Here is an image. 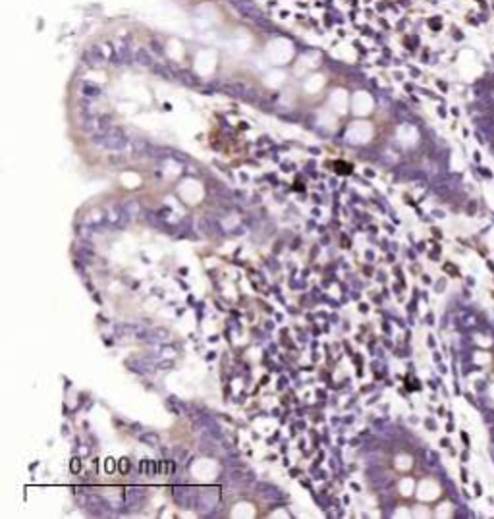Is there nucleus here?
Returning a JSON list of instances; mask_svg holds the SVG:
<instances>
[{"label":"nucleus","mask_w":494,"mask_h":519,"mask_svg":"<svg viewBox=\"0 0 494 519\" xmlns=\"http://www.w3.org/2000/svg\"><path fill=\"white\" fill-rule=\"evenodd\" d=\"M199 502H197V508L199 510H212L214 506H216V500H218V496L216 494H211V492H203V494H199V498H197Z\"/></svg>","instance_id":"f8f14e48"},{"label":"nucleus","mask_w":494,"mask_h":519,"mask_svg":"<svg viewBox=\"0 0 494 519\" xmlns=\"http://www.w3.org/2000/svg\"><path fill=\"white\" fill-rule=\"evenodd\" d=\"M108 160H110L112 164H120V162H124L126 158H124V157H110V158H108Z\"/></svg>","instance_id":"412c9836"},{"label":"nucleus","mask_w":494,"mask_h":519,"mask_svg":"<svg viewBox=\"0 0 494 519\" xmlns=\"http://www.w3.org/2000/svg\"><path fill=\"white\" fill-rule=\"evenodd\" d=\"M130 469V461L128 459H122L120 461V471H128Z\"/></svg>","instance_id":"aec40b11"},{"label":"nucleus","mask_w":494,"mask_h":519,"mask_svg":"<svg viewBox=\"0 0 494 519\" xmlns=\"http://www.w3.org/2000/svg\"><path fill=\"white\" fill-rule=\"evenodd\" d=\"M124 208L130 212V216H132V218H145L143 214H147V212L141 208V205L137 203V201H134V199L126 201V203H124Z\"/></svg>","instance_id":"4468645a"},{"label":"nucleus","mask_w":494,"mask_h":519,"mask_svg":"<svg viewBox=\"0 0 494 519\" xmlns=\"http://www.w3.org/2000/svg\"><path fill=\"white\" fill-rule=\"evenodd\" d=\"M255 490H257L259 496L265 498V500H280V498L286 496L282 490H278L276 486H272L269 483H257V484H255Z\"/></svg>","instance_id":"0eeeda50"},{"label":"nucleus","mask_w":494,"mask_h":519,"mask_svg":"<svg viewBox=\"0 0 494 519\" xmlns=\"http://www.w3.org/2000/svg\"><path fill=\"white\" fill-rule=\"evenodd\" d=\"M172 455L176 457V459H185L187 457V450H183V448H174V451H172Z\"/></svg>","instance_id":"a211bd4d"},{"label":"nucleus","mask_w":494,"mask_h":519,"mask_svg":"<svg viewBox=\"0 0 494 519\" xmlns=\"http://www.w3.org/2000/svg\"><path fill=\"white\" fill-rule=\"evenodd\" d=\"M126 365H128V369H130L132 373H137V375H149V373L155 371L153 363L147 361L145 357H132V359L126 361Z\"/></svg>","instance_id":"423d86ee"},{"label":"nucleus","mask_w":494,"mask_h":519,"mask_svg":"<svg viewBox=\"0 0 494 519\" xmlns=\"http://www.w3.org/2000/svg\"><path fill=\"white\" fill-rule=\"evenodd\" d=\"M151 48H153L157 54H164V48H162V45L158 43L157 39H151Z\"/></svg>","instance_id":"6ab92c4d"},{"label":"nucleus","mask_w":494,"mask_h":519,"mask_svg":"<svg viewBox=\"0 0 494 519\" xmlns=\"http://www.w3.org/2000/svg\"><path fill=\"white\" fill-rule=\"evenodd\" d=\"M174 496H176V502L180 504L181 508H195L197 506V502H195V494H189V488H181V486H178V488H174Z\"/></svg>","instance_id":"1a4fd4ad"},{"label":"nucleus","mask_w":494,"mask_h":519,"mask_svg":"<svg viewBox=\"0 0 494 519\" xmlns=\"http://www.w3.org/2000/svg\"><path fill=\"white\" fill-rule=\"evenodd\" d=\"M77 259L83 261L85 265H91L95 261V253L93 249H87V247H77Z\"/></svg>","instance_id":"dca6fc26"},{"label":"nucleus","mask_w":494,"mask_h":519,"mask_svg":"<svg viewBox=\"0 0 494 519\" xmlns=\"http://www.w3.org/2000/svg\"><path fill=\"white\" fill-rule=\"evenodd\" d=\"M91 143L95 147H101V149H106V151H124L130 145L124 130L118 128V126H110L106 132L91 134Z\"/></svg>","instance_id":"f257e3e1"},{"label":"nucleus","mask_w":494,"mask_h":519,"mask_svg":"<svg viewBox=\"0 0 494 519\" xmlns=\"http://www.w3.org/2000/svg\"><path fill=\"white\" fill-rule=\"evenodd\" d=\"M226 477H228V481H232V483H244V484L255 481V475L251 473V471H247L246 467H242V465H234V467H230L228 473H226Z\"/></svg>","instance_id":"39448f33"},{"label":"nucleus","mask_w":494,"mask_h":519,"mask_svg":"<svg viewBox=\"0 0 494 519\" xmlns=\"http://www.w3.org/2000/svg\"><path fill=\"white\" fill-rule=\"evenodd\" d=\"M139 438H141L143 442L151 444V446H157V444H158V434H155V432H143Z\"/></svg>","instance_id":"f3484780"},{"label":"nucleus","mask_w":494,"mask_h":519,"mask_svg":"<svg viewBox=\"0 0 494 519\" xmlns=\"http://www.w3.org/2000/svg\"><path fill=\"white\" fill-rule=\"evenodd\" d=\"M126 492H128V494H126V500H128L130 506H137L139 500H145V498H147V490L141 488V486H130Z\"/></svg>","instance_id":"9b49d317"},{"label":"nucleus","mask_w":494,"mask_h":519,"mask_svg":"<svg viewBox=\"0 0 494 519\" xmlns=\"http://www.w3.org/2000/svg\"><path fill=\"white\" fill-rule=\"evenodd\" d=\"M83 60L87 62V64H91V66H101V64H105V52H103V48L99 45H91L87 50H85V54H83Z\"/></svg>","instance_id":"6e6552de"},{"label":"nucleus","mask_w":494,"mask_h":519,"mask_svg":"<svg viewBox=\"0 0 494 519\" xmlns=\"http://www.w3.org/2000/svg\"><path fill=\"white\" fill-rule=\"evenodd\" d=\"M81 93H83V97H87V99H99V97L103 95V89H101L99 85H93V83H83Z\"/></svg>","instance_id":"2eb2a0df"},{"label":"nucleus","mask_w":494,"mask_h":519,"mask_svg":"<svg viewBox=\"0 0 494 519\" xmlns=\"http://www.w3.org/2000/svg\"><path fill=\"white\" fill-rule=\"evenodd\" d=\"M216 87L222 93H226V95L240 97V99H244L247 103H257V99H259L257 91L253 87H247L246 83H240V81H220V83H216Z\"/></svg>","instance_id":"7ed1b4c3"},{"label":"nucleus","mask_w":494,"mask_h":519,"mask_svg":"<svg viewBox=\"0 0 494 519\" xmlns=\"http://www.w3.org/2000/svg\"><path fill=\"white\" fill-rule=\"evenodd\" d=\"M134 58L139 66H145V68H153V66H155V64H153V62H155V56H153L151 50H147L145 46H141V48L135 50Z\"/></svg>","instance_id":"9d476101"},{"label":"nucleus","mask_w":494,"mask_h":519,"mask_svg":"<svg viewBox=\"0 0 494 519\" xmlns=\"http://www.w3.org/2000/svg\"><path fill=\"white\" fill-rule=\"evenodd\" d=\"M230 2V6L242 16V18H246V20H251V22H255L257 25H270L267 20H265V16H263V12L255 6V2L253 0H228Z\"/></svg>","instance_id":"f03ea898"},{"label":"nucleus","mask_w":494,"mask_h":519,"mask_svg":"<svg viewBox=\"0 0 494 519\" xmlns=\"http://www.w3.org/2000/svg\"><path fill=\"white\" fill-rule=\"evenodd\" d=\"M130 220H132V216L124 208V205L110 203L106 207V222L112 224L114 228H124V226H128Z\"/></svg>","instance_id":"20e7f679"},{"label":"nucleus","mask_w":494,"mask_h":519,"mask_svg":"<svg viewBox=\"0 0 494 519\" xmlns=\"http://www.w3.org/2000/svg\"><path fill=\"white\" fill-rule=\"evenodd\" d=\"M151 71H153L155 75H158V77L166 79V81H172V79H176L174 71L170 69V66H168V64H155V66L151 68Z\"/></svg>","instance_id":"ddd939ff"}]
</instances>
